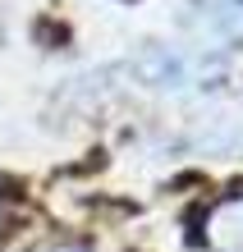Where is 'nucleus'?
Masks as SVG:
<instances>
[{"label":"nucleus","mask_w":243,"mask_h":252,"mask_svg":"<svg viewBox=\"0 0 243 252\" xmlns=\"http://www.w3.org/2000/svg\"><path fill=\"white\" fill-rule=\"evenodd\" d=\"M211 243L220 252H243V197L211 211Z\"/></svg>","instance_id":"nucleus-1"},{"label":"nucleus","mask_w":243,"mask_h":252,"mask_svg":"<svg viewBox=\"0 0 243 252\" xmlns=\"http://www.w3.org/2000/svg\"><path fill=\"white\" fill-rule=\"evenodd\" d=\"M211 19H216L220 32H243V0H216Z\"/></svg>","instance_id":"nucleus-2"}]
</instances>
